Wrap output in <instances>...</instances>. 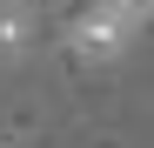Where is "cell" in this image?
Masks as SVG:
<instances>
[{
  "label": "cell",
  "instance_id": "obj_2",
  "mask_svg": "<svg viewBox=\"0 0 154 148\" xmlns=\"http://www.w3.org/2000/svg\"><path fill=\"white\" fill-rule=\"evenodd\" d=\"M27 34H34V14L27 7H7V14H0V54H20Z\"/></svg>",
  "mask_w": 154,
  "mask_h": 148
},
{
  "label": "cell",
  "instance_id": "obj_1",
  "mask_svg": "<svg viewBox=\"0 0 154 148\" xmlns=\"http://www.w3.org/2000/svg\"><path fill=\"white\" fill-rule=\"evenodd\" d=\"M127 40H134V27H127L114 7H87V14L67 27V47H74L81 61H114Z\"/></svg>",
  "mask_w": 154,
  "mask_h": 148
},
{
  "label": "cell",
  "instance_id": "obj_3",
  "mask_svg": "<svg viewBox=\"0 0 154 148\" xmlns=\"http://www.w3.org/2000/svg\"><path fill=\"white\" fill-rule=\"evenodd\" d=\"M100 7H114V14L127 20V27H134V34H141V20L154 14V0H100Z\"/></svg>",
  "mask_w": 154,
  "mask_h": 148
}]
</instances>
